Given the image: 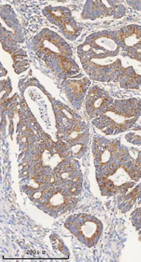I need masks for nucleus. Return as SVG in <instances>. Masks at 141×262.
<instances>
[{
	"instance_id": "obj_1",
	"label": "nucleus",
	"mask_w": 141,
	"mask_h": 262,
	"mask_svg": "<svg viewBox=\"0 0 141 262\" xmlns=\"http://www.w3.org/2000/svg\"><path fill=\"white\" fill-rule=\"evenodd\" d=\"M86 219L84 222L80 221V224L78 227H75V229L78 231V236H82L86 241L90 242L97 236L99 227L97 223L87 220L88 217H86Z\"/></svg>"
}]
</instances>
